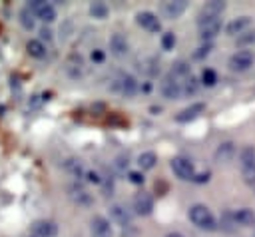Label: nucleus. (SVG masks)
<instances>
[{
  "instance_id": "1",
  "label": "nucleus",
  "mask_w": 255,
  "mask_h": 237,
  "mask_svg": "<svg viewBox=\"0 0 255 237\" xmlns=\"http://www.w3.org/2000/svg\"><path fill=\"white\" fill-rule=\"evenodd\" d=\"M189 221L197 227V229H203V231H215L219 225L213 217V213L209 211V207L201 205V203H195L189 207Z\"/></svg>"
},
{
  "instance_id": "2",
  "label": "nucleus",
  "mask_w": 255,
  "mask_h": 237,
  "mask_svg": "<svg viewBox=\"0 0 255 237\" xmlns=\"http://www.w3.org/2000/svg\"><path fill=\"white\" fill-rule=\"evenodd\" d=\"M169 167H171V171L175 173V177L181 179V181H193V177H195L193 161H189L187 157H181V155L173 157V159L169 161Z\"/></svg>"
},
{
  "instance_id": "3",
  "label": "nucleus",
  "mask_w": 255,
  "mask_h": 237,
  "mask_svg": "<svg viewBox=\"0 0 255 237\" xmlns=\"http://www.w3.org/2000/svg\"><path fill=\"white\" fill-rule=\"evenodd\" d=\"M239 163H241V173L247 183H255V149L253 147H243L239 153Z\"/></svg>"
},
{
  "instance_id": "4",
  "label": "nucleus",
  "mask_w": 255,
  "mask_h": 237,
  "mask_svg": "<svg viewBox=\"0 0 255 237\" xmlns=\"http://www.w3.org/2000/svg\"><path fill=\"white\" fill-rule=\"evenodd\" d=\"M223 10H225V2H221V0L207 2L205 6H201V10L197 14V26L207 24V22H213V20H219V16H221Z\"/></svg>"
},
{
  "instance_id": "5",
  "label": "nucleus",
  "mask_w": 255,
  "mask_h": 237,
  "mask_svg": "<svg viewBox=\"0 0 255 237\" xmlns=\"http://www.w3.org/2000/svg\"><path fill=\"white\" fill-rule=\"evenodd\" d=\"M112 88H114L116 92H120L124 98H133L139 86H137V80H135L131 74H120V76L114 80Z\"/></svg>"
},
{
  "instance_id": "6",
  "label": "nucleus",
  "mask_w": 255,
  "mask_h": 237,
  "mask_svg": "<svg viewBox=\"0 0 255 237\" xmlns=\"http://www.w3.org/2000/svg\"><path fill=\"white\" fill-rule=\"evenodd\" d=\"M26 6L30 8V12L36 18H40L44 22H54L56 20V8L52 4H48V2H44V0H32Z\"/></svg>"
},
{
  "instance_id": "7",
  "label": "nucleus",
  "mask_w": 255,
  "mask_h": 237,
  "mask_svg": "<svg viewBox=\"0 0 255 237\" xmlns=\"http://www.w3.org/2000/svg\"><path fill=\"white\" fill-rule=\"evenodd\" d=\"M159 92H161V96L167 98V100H181V98H183V96H181V84H179L171 74H167V76L159 82Z\"/></svg>"
},
{
  "instance_id": "8",
  "label": "nucleus",
  "mask_w": 255,
  "mask_h": 237,
  "mask_svg": "<svg viewBox=\"0 0 255 237\" xmlns=\"http://www.w3.org/2000/svg\"><path fill=\"white\" fill-rule=\"evenodd\" d=\"M253 66V54L249 50H237L229 58V70L233 72H245Z\"/></svg>"
},
{
  "instance_id": "9",
  "label": "nucleus",
  "mask_w": 255,
  "mask_h": 237,
  "mask_svg": "<svg viewBox=\"0 0 255 237\" xmlns=\"http://www.w3.org/2000/svg\"><path fill=\"white\" fill-rule=\"evenodd\" d=\"M90 237H114L110 221L106 217H102V215H96L90 221Z\"/></svg>"
},
{
  "instance_id": "10",
  "label": "nucleus",
  "mask_w": 255,
  "mask_h": 237,
  "mask_svg": "<svg viewBox=\"0 0 255 237\" xmlns=\"http://www.w3.org/2000/svg\"><path fill=\"white\" fill-rule=\"evenodd\" d=\"M135 22H137V26H141L143 30H147V32H153V34L161 30V24H159L157 16H155L153 12H149V10L137 12V14H135Z\"/></svg>"
},
{
  "instance_id": "11",
  "label": "nucleus",
  "mask_w": 255,
  "mask_h": 237,
  "mask_svg": "<svg viewBox=\"0 0 255 237\" xmlns=\"http://www.w3.org/2000/svg\"><path fill=\"white\" fill-rule=\"evenodd\" d=\"M68 195H70V199H72L74 203H78V205H84V207H88V205H92V203H94V197H92V193H90L86 187H82L80 183H74V185H70V187H68Z\"/></svg>"
},
{
  "instance_id": "12",
  "label": "nucleus",
  "mask_w": 255,
  "mask_h": 237,
  "mask_svg": "<svg viewBox=\"0 0 255 237\" xmlns=\"http://www.w3.org/2000/svg\"><path fill=\"white\" fill-rule=\"evenodd\" d=\"M110 219L122 227H128V225H131V211L128 207H124L122 203H114V205H110Z\"/></svg>"
},
{
  "instance_id": "13",
  "label": "nucleus",
  "mask_w": 255,
  "mask_h": 237,
  "mask_svg": "<svg viewBox=\"0 0 255 237\" xmlns=\"http://www.w3.org/2000/svg\"><path fill=\"white\" fill-rule=\"evenodd\" d=\"M187 8V2L185 0H167V2H161V14L169 20H175L179 18Z\"/></svg>"
},
{
  "instance_id": "14",
  "label": "nucleus",
  "mask_w": 255,
  "mask_h": 237,
  "mask_svg": "<svg viewBox=\"0 0 255 237\" xmlns=\"http://www.w3.org/2000/svg\"><path fill=\"white\" fill-rule=\"evenodd\" d=\"M32 235L34 237H56L58 235V225L48 219H40L32 223Z\"/></svg>"
},
{
  "instance_id": "15",
  "label": "nucleus",
  "mask_w": 255,
  "mask_h": 237,
  "mask_svg": "<svg viewBox=\"0 0 255 237\" xmlns=\"http://www.w3.org/2000/svg\"><path fill=\"white\" fill-rule=\"evenodd\" d=\"M133 209H135L137 215H149L153 211V197L149 193H145V191L137 193L133 197Z\"/></svg>"
},
{
  "instance_id": "16",
  "label": "nucleus",
  "mask_w": 255,
  "mask_h": 237,
  "mask_svg": "<svg viewBox=\"0 0 255 237\" xmlns=\"http://www.w3.org/2000/svg\"><path fill=\"white\" fill-rule=\"evenodd\" d=\"M110 52H112V56H116V58L128 56L129 44H128L126 36H122V34H112V38H110Z\"/></svg>"
},
{
  "instance_id": "17",
  "label": "nucleus",
  "mask_w": 255,
  "mask_h": 237,
  "mask_svg": "<svg viewBox=\"0 0 255 237\" xmlns=\"http://www.w3.org/2000/svg\"><path fill=\"white\" fill-rule=\"evenodd\" d=\"M233 155H235V143L233 141H223V143L217 145V149L213 153V159L217 163H229L233 159Z\"/></svg>"
},
{
  "instance_id": "18",
  "label": "nucleus",
  "mask_w": 255,
  "mask_h": 237,
  "mask_svg": "<svg viewBox=\"0 0 255 237\" xmlns=\"http://www.w3.org/2000/svg\"><path fill=\"white\" fill-rule=\"evenodd\" d=\"M66 72L70 78H80L84 74V60L80 54H70L66 60Z\"/></svg>"
},
{
  "instance_id": "19",
  "label": "nucleus",
  "mask_w": 255,
  "mask_h": 237,
  "mask_svg": "<svg viewBox=\"0 0 255 237\" xmlns=\"http://www.w3.org/2000/svg\"><path fill=\"white\" fill-rule=\"evenodd\" d=\"M231 219H233V223L239 225V227H253V225H255V213H253L251 209H247V207L237 209L235 213H231Z\"/></svg>"
},
{
  "instance_id": "20",
  "label": "nucleus",
  "mask_w": 255,
  "mask_h": 237,
  "mask_svg": "<svg viewBox=\"0 0 255 237\" xmlns=\"http://www.w3.org/2000/svg\"><path fill=\"white\" fill-rule=\"evenodd\" d=\"M221 32V20H213V22H207V24H201L199 26V38L207 44L209 40H213L217 34Z\"/></svg>"
},
{
  "instance_id": "21",
  "label": "nucleus",
  "mask_w": 255,
  "mask_h": 237,
  "mask_svg": "<svg viewBox=\"0 0 255 237\" xmlns=\"http://www.w3.org/2000/svg\"><path fill=\"white\" fill-rule=\"evenodd\" d=\"M205 110V104H191L189 108H185V110H181L177 116H175V119L179 121V123H185V121H193L201 112Z\"/></svg>"
},
{
  "instance_id": "22",
  "label": "nucleus",
  "mask_w": 255,
  "mask_h": 237,
  "mask_svg": "<svg viewBox=\"0 0 255 237\" xmlns=\"http://www.w3.org/2000/svg\"><path fill=\"white\" fill-rule=\"evenodd\" d=\"M249 22H251V18H249V16H239V18L231 20V22L225 26V32H227L229 36L241 34V32H243V28H245V26H249Z\"/></svg>"
},
{
  "instance_id": "23",
  "label": "nucleus",
  "mask_w": 255,
  "mask_h": 237,
  "mask_svg": "<svg viewBox=\"0 0 255 237\" xmlns=\"http://www.w3.org/2000/svg\"><path fill=\"white\" fill-rule=\"evenodd\" d=\"M137 68H139L145 76H149V78H153V76L159 74V62H157L155 58H145V60H141Z\"/></svg>"
},
{
  "instance_id": "24",
  "label": "nucleus",
  "mask_w": 255,
  "mask_h": 237,
  "mask_svg": "<svg viewBox=\"0 0 255 237\" xmlns=\"http://www.w3.org/2000/svg\"><path fill=\"white\" fill-rule=\"evenodd\" d=\"M177 82H183L185 78H189L191 76V68H189V64H185V62H175L173 66H171V72H169Z\"/></svg>"
},
{
  "instance_id": "25",
  "label": "nucleus",
  "mask_w": 255,
  "mask_h": 237,
  "mask_svg": "<svg viewBox=\"0 0 255 237\" xmlns=\"http://www.w3.org/2000/svg\"><path fill=\"white\" fill-rule=\"evenodd\" d=\"M26 52L32 56V58H44L46 56V46L40 42V40H28V44H26Z\"/></svg>"
},
{
  "instance_id": "26",
  "label": "nucleus",
  "mask_w": 255,
  "mask_h": 237,
  "mask_svg": "<svg viewBox=\"0 0 255 237\" xmlns=\"http://www.w3.org/2000/svg\"><path fill=\"white\" fill-rule=\"evenodd\" d=\"M108 14H110V8H108L106 2H92L90 4V16L92 18L104 20V18H108Z\"/></svg>"
},
{
  "instance_id": "27",
  "label": "nucleus",
  "mask_w": 255,
  "mask_h": 237,
  "mask_svg": "<svg viewBox=\"0 0 255 237\" xmlns=\"http://www.w3.org/2000/svg\"><path fill=\"white\" fill-rule=\"evenodd\" d=\"M155 163H157V155L153 151H143L137 157V165L141 169H151V167H155Z\"/></svg>"
},
{
  "instance_id": "28",
  "label": "nucleus",
  "mask_w": 255,
  "mask_h": 237,
  "mask_svg": "<svg viewBox=\"0 0 255 237\" xmlns=\"http://www.w3.org/2000/svg\"><path fill=\"white\" fill-rule=\"evenodd\" d=\"M179 84H181V96H193V94H197V90H199V82H197L193 76L185 78V80L179 82Z\"/></svg>"
},
{
  "instance_id": "29",
  "label": "nucleus",
  "mask_w": 255,
  "mask_h": 237,
  "mask_svg": "<svg viewBox=\"0 0 255 237\" xmlns=\"http://www.w3.org/2000/svg\"><path fill=\"white\" fill-rule=\"evenodd\" d=\"M20 24H22L26 30H32V28L36 26V16L30 12L28 6H24V8L20 10Z\"/></svg>"
},
{
  "instance_id": "30",
  "label": "nucleus",
  "mask_w": 255,
  "mask_h": 237,
  "mask_svg": "<svg viewBox=\"0 0 255 237\" xmlns=\"http://www.w3.org/2000/svg\"><path fill=\"white\" fill-rule=\"evenodd\" d=\"M64 167L74 175V177H82L86 171H84V163L80 161V159H68L66 163H64Z\"/></svg>"
},
{
  "instance_id": "31",
  "label": "nucleus",
  "mask_w": 255,
  "mask_h": 237,
  "mask_svg": "<svg viewBox=\"0 0 255 237\" xmlns=\"http://www.w3.org/2000/svg\"><path fill=\"white\" fill-rule=\"evenodd\" d=\"M215 82H217V74L211 68H205L201 72V84L207 86V88H211V86H215Z\"/></svg>"
},
{
  "instance_id": "32",
  "label": "nucleus",
  "mask_w": 255,
  "mask_h": 237,
  "mask_svg": "<svg viewBox=\"0 0 255 237\" xmlns=\"http://www.w3.org/2000/svg\"><path fill=\"white\" fill-rule=\"evenodd\" d=\"M211 50H213V44H203V46H199L195 52H193V58L195 60H203V58H207L209 54H211Z\"/></svg>"
},
{
  "instance_id": "33",
  "label": "nucleus",
  "mask_w": 255,
  "mask_h": 237,
  "mask_svg": "<svg viewBox=\"0 0 255 237\" xmlns=\"http://www.w3.org/2000/svg\"><path fill=\"white\" fill-rule=\"evenodd\" d=\"M173 46H175V34L173 32H165L161 36V48L163 50H173Z\"/></svg>"
},
{
  "instance_id": "34",
  "label": "nucleus",
  "mask_w": 255,
  "mask_h": 237,
  "mask_svg": "<svg viewBox=\"0 0 255 237\" xmlns=\"http://www.w3.org/2000/svg\"><path fill=\"white\" fill-rule=\"evenodd\" d=\"M255 42V32H243V36L237 38V44H253Z\"/></svg>"
},
{
  "instance_id": "35",
  "label": "nucleus",
  "mask_w": 255,
  "mask_h": 237,
  "mask_svg": "<svg viewBox=\"0 0 255 237\" xmlns=\"http://www.w3.org/2000/svg\"><path fill=\"white\" fill-rule=\"evenodd\" d=\"M128 179H129L131 183L139 185V183H143V179H145V177H143L139 171H129V173H128Z\"/></svg>"
},
{
  "instance_id": "36",
  "label": "nucleus",
  "mask_w": 255,
  "mask_h": 237,
  "mask_svg": "<svg viewBox=\"0 0 255 237\" xmlns=\"http://www.w3.org/2000/svg\"><path fill=\"white\" fill-rule=\"evenodd\" d=\"M84 175H86V179H88L90 183H102V177H100L96 171H86Z\"/></svg>"
},
{
  "instance_id": "37",
  "label": "nucleus",
  "mask_w": 255,
  "mask_h": 237,
  "mask_svg": "<svg viewBox=\"0 0 255 237\" xmlns=\"http://www.w3.org/2000/svg\"><path fill=\"white\" fill-rule=\"evenodd\" d=\"M40 38H42V40H46V42H50V40H52V30H50V28H46V26H44V28H40ZM42 40H40V42H42Z\"/></svg>"
},
{
  "instance_id": "38",
  "label": "nucleus",
  "mask_w": 255,
  "mask_h": 237,
  "mask_svg": "<svg viewBox=\"0 0 255 237\" xmlns=\"http://www.w3.org/2000/svg\"><path fill=\"white\" fill-rule=\"evenodd\" d=\"M92 60L94 62H104V52L102 50H94L92 52Z\"/></svg>"
},
{
  "instance_id": "39",
  "label": "nucleus",
  "mask_w": 255,
  "mask_h": 237,
  "mask_svg": "<svg viewBox=\"0 0 255 237\" xmlns=\"http://www.w3.org/2000/svg\"><path fill=\"white\" fill-rule=\"evenodd\" d=\"M207 179H209V173H199V175L193 177V181H197V183H203V181H207Z\"/></svg>"
},
{
  "instance_id": "40",
  "label": "nucleus",
  "mask_w": 255,
  "mask_h": 237,
  "mask_svg": "<svg viewBox=\"0 0 255 237\" xmlns=\"http://www.w3.org/2000/svg\"><path fill=\"white\" fill-rule=\"evenodd\" d=\"M165 237H183V235H181V233H175V231H173V233H167Z\"/></svg>"
},
{
  "instance_id": "41",
  "label": "nucleus",
  "mask_w": 255,
  "mask_h": 237,
  "mask_svg": "<svg viewBox=\"0 0 255 237\" xmlns=\"http://www.w3.org/2000/svg\"><path fill=\"white\" fill-rule=\"evenodd\" d=\"M32 237H34V235H32Z\"/></svg>"
}]
</instances>
